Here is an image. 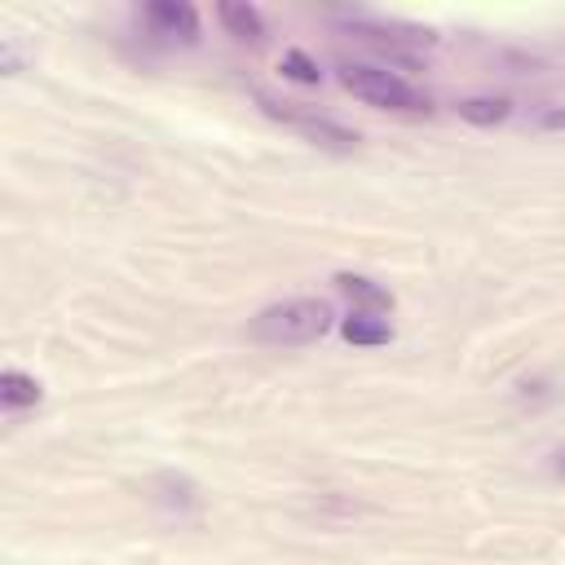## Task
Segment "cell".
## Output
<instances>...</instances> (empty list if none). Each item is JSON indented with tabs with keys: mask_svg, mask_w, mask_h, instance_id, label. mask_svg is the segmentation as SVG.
<instances>
[{
	"mask_svg": "<svg viewBox=\"0 0 565 565\" xmlns=\"http://www.w3.org/2000/svg\"><path fill=\"white\" fill-rule=\"evenodd\" d=\"M331 331V305L313 300V296H296V300H278L269 309H260L247 327V335L256 344H274V349H291V344H309L318 335Z\"/></svg>",
	"mask_w": 565,
	"mask_h": 565,
	"instance_id": "1",
	"label": "cell"
},
{
	"mask_svg": "<svg viewBox=\"0 0 565 565\" xmlns=\"http://www.w3.org/2000/svg\"><path fill=\"white\" fill-rule=\"evenodd\" d=\"M340 84L362 97L366 106L380 110H428V93H419L415 84H406L402 75H393L388 66H371V62H344L340 66Z\"/></svg>",
	"mask_w": 565,
	"mask_h": 565,
	"instance_id": "2",
	"label": "cell"
},
{
	"mask_svg": "<svg viewBox=\"0 0 565 565\" xmlns=\"http://www.w3.org/2000/svg\"><path fill=\"white\" fill-rule=\"evenodd\" d=\"M260 106H265L269 115L287 119L291 128H300L305 137H313L318 146H331V150H353V146H358V132H349V128H340V124H331V119H313V115H305V110H282V106L269 102V97H260Z\"/></svg>",
	"mask_w": 565,
	"mask_h": 565,
	"instance_id": "3",
	"label": "cell"
},
{
	"mask_svg": "<svg viewBox=\"0 0 565 565\" xmlns=\"http://www.w3.org/2000/svg\"><path fill=\"white\" fill-rule=\"evenodd\" d=\"M150 22L159 26V35H172L181 44H194L199 40V13L190 4H177V0H154L150 4Z\"/></svg>",
	"mask_w": 565,
	"mask_h": 565,
	"instance_id": "4",
	"label": "cell"
},
{
	"mask_svg": "<svg viewBox=\"0 0 565 565\" xmlns=\"http://www.w3.org/2000/svg\"><path fill=\"white\" fill-rule=\"evenodd\" d=\"M335 287H340L353 305H362V313H388V309H393V296H388L384 287H375L371 278H362V274H335Z\"/></svg>",
	"mask_w": 565,
	"mask_h": 565,
	"instance_id": "5",
	"label": "cell"
},
{
	"mask_svg": "<svg viewBox=\"0 0 565 565\" xmlns=\"http://www.w3.org/2000/svg\"><path fill=\"white\" fill-rule=\"evenodd\" d=\"M216 13H221V22H225V31H230L234 40H252V44L265 40V22H260V13H256L252 4H234V0H225Z\"/></svg>",
	"mask_w": 565,
	"mask_h": 565,
	"instance_id": "6",
	"label": "cell"
},
{
	"mask_svg": "<svg viewBox=\"0 0 565 565\" xmlns=\"http://www.w3.org/2000/svg\"><path fill=\"white\" fill-rule=\"evenodd\" d=\"M340 335H344L349 344H388V340H393V327H388V322H380L375 313L353 309V313L340 322Z\"/></svg>",
	"mask_w": 565,
	"mask_h": 565,
	"instance_id": "7",
	"label": "cell"
},
{
	"mask_svg": "<svg viewBox=\"0 0 565 565\" xmlns=\"http://www.w3.org/2000/svg\"><path fill=\"white\" fill-rule=\"evenodd\" d=\"M44 397V388H40V380L35 375H22V371H0V402H4V411H18V406H35Z\"/></svg>",
	"mask_w": 565,
	"mask_h": 565,
	"instance_id": "8",
	"label": "cell"
},
{
	"mask_svg": "<svg viewBox=\"0 0 565 565\" xmlns=\"http://www.w3.org/2000/svg\"><path fill=\"white\" fill-rule=\"evenodd\" d=\"M455 110H459V119H468V124H481V128H490V124H503V119L512 115L508 97H463Z\"/></svg>",
	"mask_w": 565,
	"mask_h": 565,
	"instance_id": "9",
	"label": "cell"
},
{
	"mask_svg": "<svg viewBox=\"0 0 565 565\" xmlns=\"http://www.w3.org/2000/svg\"><path fill=\"white\" fill-rule=\"evenodd\" d=\"M278 71H282V75H291V79H300V84H318V79H322L318 62H309L300 49H287V53H282V62H278Z\"/></svg>",
	"mask_w": 565,
	"mask_h": 565,
	"instance_id": "10",
	"label": "cell"
},
{
	"mask_svg": "<svg viewBox=\"0 0 565 565\" xmlns=\"http://www.w3.org/2000/svg\"><path fill=\"white\" fill-rule=\"evenodd\" d=\"M539 124H543V128H565V110H552V115H543Z\"/></svg>",
	"mask_w": 565,
	"mask_h": 565,
	"instance_id": "11",
	"label": "cell"
},
{
	"mask_svg": "<svg viewBox=\"0 0 565 565\" xmlns=\"http://www.w3.org/2000/svg\"><path fill=\"white\" fill-rule=\"evenodd\" d=\"M556 468H561V477H565V450H561V459H556Z\"/></svg>",
	"mask_w": 565,
	"mask_h": 565,
	"instance_id": "12",
	"label": "cell"
}]
</instances>
